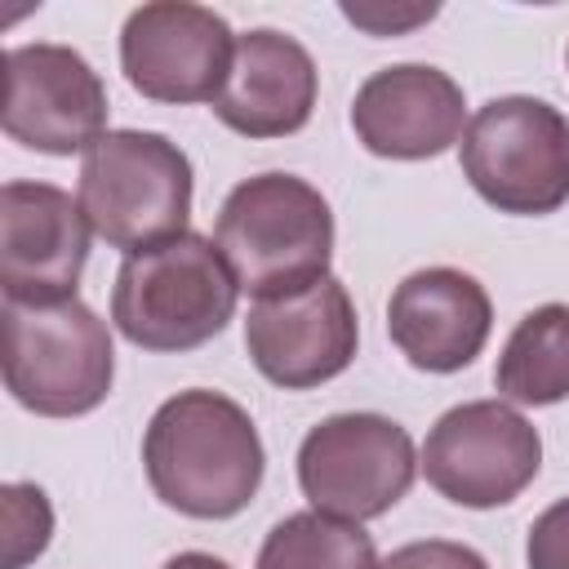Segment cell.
I'll list each match as a JSON object with an SVG mask.
<instances>
[{"mask_svg":"<svg viewBox=\"0 0 569 569\" xmlns=\"http://www.w3.org/2000/svg\"><path fill=\"white\" fill-rule=\"evenodd\" d=\"M356 347L360 320L338 276H325L302 293L262 298L244 320V351L253 369L284 391H311L338 378L356 360Z\"/></svg>","mask_w":569,"mask_h":569,"instance_id":"11","label":"cell"},{"mask_svg":"<svg viewBox=\"0 0 569 569\" xmlns=\"http://www.w3.org/2000/svg\"><path fill=\"white\" fill-rule=\"evenodd\" d=\"M236 58V36L222 13L191 0L138 4L120 27L124 80L151 102H218Z\"/></svg>","mask_w":569,"mask_h":569,"instance_id":"9","label":"cell"},{"mask_svg":"<svg viewBox=\"0 0 569 569\" xmlns=\"http://www.w3.org/2000/svg\"><path fill=\"white\" fill-rule=\"evenodd\" d=\"M164 569H231L222 556H209V551H178L164 560Z\"/></svg>","mask_w":569,"mask_h":569,"instance_id":"22","label":"cell"},{"mask_svg":"<svg viewBox=\"0 0 569 569\" xmlns=\"http://www.w3.org/2000/svg\"><path fill=\"white\" fill-rule=\"evenodd\" d=\"M413 436L387 413H333L298 445V485L316 511L342 520L387 516L413 485Z\"/></svg>","mask_w":569,"mask_h":569,"instance_id":"8","label":"cell"},{"mask_svg":"<svg viewBox=\"0 0 569 569\" xmlns=\"http://www.w3.org/2000/svg\"><path fill=\"white\" fill-rule=\"evenodd\" d=\"M4 67L0 124L18 147L76 156L107 133V84L71 44H13Z\"/></svg>","mask_w":569,"mask_h":569,"instance_id":"10","label":"cell"},{"mask_svg":"<svg viewBox=\"0 0 569 569\" xmlns=\"http://www.w3.org/2000/svg\"><path fill=\"white\" fill-rule=\"evenodd\" d=\"M191 160L151 129H107L80 160L76 200L98 240L138 253L187 231Z\"/></svg>","mask_w":569,"mask_h":569,"instance_id":"4","label":"cell"},{"mask_svg":"<svg viewBox=\"0 0 569 569\" xmlns=\"http://www.w3.org/2000/svg\"><path fill=\"white\" fill-rule=\"evenodd\" d=\"M378 569H489V560L476 547H467V542L422 538V542L396 547Z\"/></svg>","mask_w":569,"mask_h":569,"instance_id":"20","label":"cell"},{"mask_svg":"<svg viewBox=\"0 0 569 569\" xmlns=\"http://www.w3.org/2000/svg\"><path fill=\"white\" fill-rule=\"evenodd\" d=\"M316 93L320 71L311 53L276 27H253L236 36L231 76L213 102V116L240 138H289L311 120Z\"/></svg>","mask_w":569,"mask_h":569,"instance_id":"15","label":"cell"},{"mask_svg":"<svg viewBox=\"0 0 569 569\" xmlns=\"http://www.w3.org/2000/svg\"><path fill=\"white\" fill-rule=\"evenodd\" d=\"M89 218L53 182L0 187V284L4 302L49 307L76 298L89 258Z\"/></svg>","mask_w":569,"mask_h":569,"instance_id":"12","label":"cell"},{"mask_svg":"<svg viewBox=\"0 0 569 569\" xmlns=\"http://www.w3.org/2000/svg\"><path fill=\"white\" fill-rule=\"evenodd\" d=\"M351 129L369 156L431 160L462 142L467 98L449 71L431 62H396L356 89Z\"/></svg>","mask_w":569,"mask_h":569,"instance_id":"13","label":"cell"},{"mask_svg":"<svg viewBox=\"0 0 569 569\" xmlns=\"http://www.w3.org/2000/svg\"><path fill=\"white\" fill-rule=\"evenodd\" d=\"M213 244L253 302L302 293L329 276L333 209L298 173H253L227 191Z\"/></svg>","mask_w":569,"mask_h":569,"instance_id":"2","label":"cell"},{"mask_svg":"<svg viewBox=\"0 0 569 569\" xmlns=\"http://www.w3.org/2000/svg\"><path fill=\"white\" fill-rule=\"evenodd\" d=\"M458 160L462 178L498 213H556L569 200V116L529 93L489 98L467 120Z\"/></svg>","mask_w":569,"mask_h":569,"instance_id":"6","label":"cell"},{"mask_svg":"<svg viewBox=\"0 0 569 569\" xmlns=\"http://www.w3.org/2000/svg\"><path fill=\"white\" fill-rule=\"evenodd\" d=\"M0 520H4V569H27L53 538V507L40 485L27 480L4 485Z\"/></svg>","mask_w":569,"mask_h":569,"instance_id":"18","label":"cell"},{"mask_svg":"<svg viewBox=\"0 0 569 569\" xmlns=\"http://www.w3.org/2000/svg\"><path fill=\"white\" fill-rule=\"evenodd\" d=\"M493 329V302L485 284L458 267H422L391 289L387 333L396 351L422 373L467 369Z\"/></svg>","mask_w":569,"mask_h":569,"instance_id":"14","label":"cell"},{"mask_svg":"<svg viewBox=\"0 0 569 569\" xmlns=\"http://www.w3.org/2000/svg\"><path fill=\"white\" fill-rule=\"evenodd\" d=\"M240 284L200 231L124 253L111 284V325L142 351H196L236 316Z\"/></svg>","mask_w":569,"mask_h":569,"instance_id":"3","label":"cell"},{"mask_svg":"<svg viewBox=\"0 0 569 569\" xmlns=\"http://www.w3.org/2000/svg\"><path fill=\"white\" fill-rule=\"evenodd\" d=\"M4 387L40 418L93 413L116 378L111 329L80 298L27 307L4 302Z\"/></svg>","mask_w":569,"mask_h":569,"instance_id":"5","label":"cell"},{"mask_svg":"<svg viewBox=\"0 0 569 569\" xmlns=\"http://www.w3.org/2000/svg\"><path fill=\"white\" fill-rule=\"evenodd\" d=\"M342 18L369 36H405L440 13V4H387V0H342Z\"/></svg>","mask_w":569,"mask_h":569,"instance_id":"19","label":"cell"},{"mask_svg":"<svg viewBox=\"0 0 569 569\" xmlns=\"http://www.w3.org/2000/svg\"><path fill=\"white\" fill-rule=\"evenodd\" d=\"M493 382L507 405L542 409L569 396V302H542L516 320Z\"/></svg>","mask_w":569,"mask_h":569,"instance_id":"16","label":"cell"},{"mask_svg":"<svg viewBox=\"0 0 569 569\" xmlns=\"http://www.w3.org/2000/svg\"><path fill=\"white\" fill-rule=\"evenodd\" d=\"M378 547L360 520L329 511H293L258 547L253 569H378Z\"/></svg>","mask_w":569,"mask_h":569,"instance_id":"17","label":"cell"},{"mask_svg":"<svg viewBox=\"0 0 569 569\" xmlns=\"http://www.w3.org/2000/svg\"><path fill=\"white\" fill-rule=\"evenodd\" d=\"M142 467L164 507L191 520H231L253 502L267 449L244 405L191 387L151 413L142 431Z\"/></svg>","mask_w":569,"mask_h":569,"instance_id":"1","label":"cell"},{"mask_svg":"<svg viewBox=\"0 0 569 569\" xmlns=\"http://www.w3.org/2000/svg\"><path fill=\"white\" fill-rule=\"evenodd\" d=\"M525 560H529V569H569V498H556L529 525Z\"/></svg>","mask_w":569,"mask_h":569,"instance_id":"21","label":"cell"},{"mask_svg":"<svg viewBox=\"0 0 569 569\" xmlns=\"http://www.w3.org/2000/svg\"><path fill=\"white\" fill-rule=\"evenodd\" d=\"M418 467L440 498L489 511L516 502L533 485L542 436L507 400H467L436 418Z\"/></svg>","mask_w":569,"mask_h":569,"instance_id":"7","label":"cell"}]
</instances>
